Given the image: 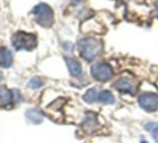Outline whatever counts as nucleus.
Masks as SVG:
<instances>
[{"mask_svg": "<svg viewBox=\"0 0 158 143\" xmlns=\"http://www.w3.org/2000/svg\"><path fill=\"white\" fill-rule=\"evenodd\" d=\"M91 75L99 82H107L113 75V69L110 65L106 63H95L91 67Z\"/></svg>", "mask_w": 158, "mask_h": 143, "instance_id": "4", "label": "nucleus"}, {"mask_svg": "<svg viewBox=\"0 0 158 143\" xmlns=\"http://www.w3.org/2000/svg\"><path fill=\"white\" fill-rule=\"evenodd\" d=\"M115 88L118 89L121 93L126 94H133L135 91V87L132 84L131 81L127 80V79H119L116 83L114 84Z\"/></svg>", "mask_w": 158, "mask_h": 143, "instance_id": "7", "label": "nucleus"}, {"mask_svg": "<svg viewBox=\"0 0 158 143\" xmlns=\"http://www.w3.org/2000/svg\"><path fill=\"white\" fill-rule=\"evenodd\" d=\"M99 101L104 104H113L115 103L116 99L110 91H103L99 93Z\"/></svg>", "mask_w": 158, "mask_h": 143, "instance_id": "11", "label": "nucleus"}, {"mask_svg": "<svg viewBox=\"0 0 158 143\" xmlns=\"http://www.w3.org/2000/svg\"><path fill=\"white\" fill-rule=\"evenodd\" d=\"M145 128H146L147 131L151 132L154 141L158 143V123H149L145 126Z\"/></svg>", "mask_w": 158, "mask_h": 143, "instance_id": "13", "label": "nucleus"}, {"mask_svg": "<svg viewBox=\"0 0 158 143\" xmlns=\"http://www.w3.org/2000/svg\"><path fill=\"white\" fill-rule=\"evenodd\" d=\"M139 104L143 110L154 112L158 109V95L153 93L143 94L139 97Z\"/></svg>", "mask_w": 158, "mask_h": 143, "instance_id": "5", "label": "nucleus"}, {"mask_svg": "<svg viewBox=\"0 0 158 143\" xmlns=\"http://www.w3.org/2000/svg\"><path fill=\"white\" fill-rule=\"evenodd\" d=\"M80 56L88 61H92L103 51V44L101 41L92 37L82 38L77 44Z\"/></svg>", "mask_w": 158, "mask_h": 143, "instance_id": "1", "label": "nucleus"}, {"mask_svg": "<svg viewBox=\"0 0 158 143\" xmlns=\"http://www.w3.org/2000/svg\"><path fill=\"white\" fill-rule=\"evenodd\" d=\"M12 100H13L12 91L6 85L0 86V106L6 108L10 103H12Z\"/></svg>", "mask_w": 158, "mask_h": 143, "instance_id": "8", "label": "nucleus"}, {"mask_svg": "<svg viewBox=\"0 0 158 143\" xmlns=\"http://www.w3.org/2000/svg\"><path fill=\"white\" fill-rule=\"evenodd\" d=\"M155 16L158 18V0L155 2Z\"/></svg>", "mask_w": 158, "mask_h": 143, "instance_id": "16", "label": "nucleus"}, {"mask_svg": "<svg viewBox=\"0 0 158 143\" xmlns=\"http://www.w3.org/2000/svg\"><path fill=\"white\" fill-rule=\"evenodd\" d=\"M13 64V54L6 46H0V67L9 68Z\"/></svg>", "mask_w": 158, "mask_h": 143, "instance_id": "6", "label": "nucleus"}, {"mask_svg": "<svg viewBox=\"0 0 158 143\" xmlns=\"http://www.w3.org/2000/svg\"><path fill=\"white\" fill-rule=\"evenodd\" d=\"M26 117L34 124H40L44 119V114L38 109H29L26 112Z\"/></svg>", "mask_w": 158, "mask_h": 143, "instance_id": "10", "label": "nucleus"}, {"mask_svg": "<svg viewBox=\"0 0 158 143\" xmlns=\"http://www.w3.org/2000/svg\"><path fill=\"white\" fill-rule=\"evenodd\" d=\"M141 143H148V142H147V141H145V140H142V141H141Z\"/></svg>", "mask_w": 158, "mask_h": 143, "instance_id": "17", "label": "nucleus"}, {"mask_svg": "<svg viewBox=\"0 0 158 143\" xmlns=\"http://www.w3.org/2000/svg\"><path fill=\"white\" fill-rule=\"evenodd\" d=\"M82 99L88 103H93V102L99 101V91L95 88H90L85 93Z\"/></svg>", "mask_w": 158, "mask_h": 143, "instance_id": "12", "label": "nucleus"}, {"mask_svg": "<svg viewBox=\"0 0 158 143\" xmlns=\"http://www.w3.org/2000/svg\"><path fill=\"white\" fill-rule=\"evenodd\" d=\"M85 124H86V129H94L97 126V119H95L94 114H87L86 119H85Z\"/></svg>", "mask_w": 158, "mask_h": 143, "instance_id": "14", "label": "nucleus"}, {"mask_svg": "<svg viewBox=\"0 0 158 143\" xmlns=\"http://www.w3.org/2000/svg\"><path fill=\"white\" fill-rule=\"evenodd\" d=\"M1 79H2V75H1V73H0V81H1Z\"/></svg>", "mask_w": 158, "mask_h": 143, "instance_id": "18", "label": "nucleus"}, {"mask_svg": "<svg viewBox=\"0 0 158 143\" xmlns=\"http://www.w3.org/2000/svg\"><path fill=\"white\" fill-rule=\"evenodd\" d=\"M12 45L16 51L31 52L37 46V38L33 33L19 31L12 37Z\"/></svg>", "mask_w": 158, "mask_h": 143, "instance_id": "2", "label": "nucleus"}, {"mask_svg": "<svg viewBox=\"0 0 158 143\" xmlns=\"http://www.w3.org/2000/svg\"><path fill=\"white\" fill-rule=\"evenodd\" d=\"M44 80L39 76H35L33 78L31 81L28 82V87L31 89H37V88H40V87L44 85Z\"/></svg>", "mask_w": 158, "mask_h": 143, "instance_id": "15", "label": "nucleus"}, {"mask_svg": "<svg viewBox=\"0 0 158 143\" xmlns=\"http://www.w3.org/2000/svg\"><path fill=\"white\" fill-rule=\"evenodd\" d=\"M65 63L67 65L68 71L72 75L74 76H80L82 74V68L81 65L78 63L77 60H75L74 58L70 57H65Z\"/></svg>", "mask_w": 158, "mask_h": 143, "instance_id": "9", "label": "nucleus"}, {"mask_svg": "<svg viewBox=\"0 0 158 143\" xmlns=\"http://www.w3.org/2000/svg\"><path fill=\"white\" fill-rule=\"evenodd\" d=\"M31 14L34 15V18H35L36 22L41 27L49 28L54 23V13H53L52 9L47 3L37 5L31 10Z\"/></svg>", "mask_w": 158, "mask_h": 143, "instance_id": "3", "label": "nucleus"}]
</instances>
